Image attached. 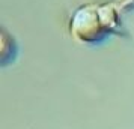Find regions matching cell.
Segmentation results:
<instances>
[{
    "mask_svg": "<svg viewBox=\"0 0 134 129\" xmlns=\"http://www.w3.org/2000/svg\"><path fill=\"white\" fill-rule=\"evenodd\" d=\"M121 26L119 14L110 3L80 6L71 17V36L81 44L99 42L105 35Z\"/></svg>",
    "mask_w": 134,
    "mask_h": 129,
    "instance_id": "cell-1",
    "label": "cell"
}]
</instances>
